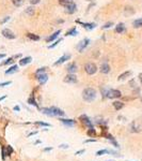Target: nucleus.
Returning <instances> with one entry per match:
<instances>
[{
  "label": "nucleus",
  "mask_w": 142,
  "mask_h": 161,
  "mask_svg": "<svg viewBox=\"0 0 142 161\" xmlns=\"http://www.w3.org/2000/svg\"><path fill=\"white\" fill-rule=\"evenodd\" d=\"M31 60H32V58H31L30 56L25 57V58H22L20 60H19V65L20 66H27L28 63H30Z\"/></svg>",
  "instance_id": "obj_16"
},
{
  "label": "nucleus",
  "mask_w": 142,
  "mask_h": 161,
  "mask_svg": "<svg viewBox=\"0 0 142 161\" xmlns=\"http://www.w3.org/2000/svg\"><path fill=\"white\" fill-rule=\"evenodd\" d=\"M80 120L82 121V124L84 125V126H86V127L89 128V129H93V125L92 123H91V120H90V118L86 116V115H81L80 116Z\"/></svg>",
  "instance_id": "obj_8"
},
{
  "label": "nucleus",
  "mask_w": 142,
  "mask_h": 161,
  "mask_svg": "<svg viewBox=\"0 0 142 161\" xmlns=\"http://www.w3.org/2000/svg\"><path fill=\"white\" fill-rule=\"evenodd\" d=\"M78 34V31L77 29H76V27L72 28V29H70L68 31H66V34L65 36H77Z\"/></svg>",
  "instance_id": "obj_22"
},
{
  "label": "nucleus",
  "mask_w": 142,
  "mask_h": 161,
  "mask_svg": "<svg viewBox=\"0 0 142 161\" xmlns=\"http://www.w3.org/2000/svg\"><path fill=\"white\" fill-rule=\"evenodd\" d=\"M6 98V96H3V97H1V98H0V102H1V101H2V100H4Z\"/></svg>",
  "instance_id": "obj_48"
},
{
  "label": "nucleus",
  "mask_w": 142,
  "mask_h": 161,
  "mask_svg": "<svg viewBox=\"0 0 142 161\" xmlns=\"http://www.w3.org/2000/svg\"><path fill=\"white\" fill-rule=\"evenodd\" d=\"M4 57H6V54H0V60L2 58H4Z\"/></svg>",
  "instance_id": "obj_46"
},
{
  "label": "nucleus",
  "mask_w": 142,
  "mask_h": 161,
  "mask_svg": "<svg viewBox=\"0 0 142 161\" xmlns=\"http://www.w3.org/2000/svg\"><path fill=\"white\" fill-rule=\"evenodd\" d=\"M49 150H53V147H47L44 149V152H49Z\"/></svg>",
  "instance_id": "obj_43"
},
{
  "label": "nucleus",
  "mask_w": 142,
  "mask_h": 161,
  "mask_svg": "<svg viewBox=\"0 0 142 161\" xmlns=\"http://www.w3.org/2000/svg\"><path fill=\"white\" fill-rule=\"evenodd\" d=\"M112 104H113V108H115L117 111H120V110H122V108H124V103L121 102V101H114Z\"/></svg>",
  "instance_id": "obj_20"
},
{
  "label": "nucleus",
  "mask_w": 142,
  "mask_h": 161,
  "mask_svg": "<svg viewBox=\"0 0 142 161\" xmlns=\"http://www.w3.org/2000/svg\"><path fill=\"white\" fill-rule=\"evenodd\" d=\"M104 95H105L107 98H109V99H117V98H120V97L122 96L121 91L117 89H109L107 90V91H105Z\"/></svg>",
  "instance_id": "obj_4"
},
{
  "label": "nucleus",
  "mask_w": 142,
  "mask_h": 161,
  "mask_svg": "<svg viewBox=\"0 0 142 161\" xmlns=\"http://www.w3.org/2000/svg\"><path fill=\"white\" fill-rule=\"evenodd\" d=\"M27 37L31 40H34V41H39L40 40V37L37 36V34H33V33H27Z\"/></svg>",
  "instance_id": "obj_25"
},
{
  "label": "nucleus",
  "mask_w": 142,
  "mask_h": 161,
  "mask_svg": "<svg viewBox=\"0 0 142 161\" xmlns=\"http://www.w3.org/2000/svg\"><path fill=\"white\" fill-rule=\"evenodd\" d=\"M64 8H65V12L67 13V14H73V13H75L76 10H77V6H76L74 2H71L66 6H64Z\"/></svg>",
  "instance_id": "obj_10"
},
{
  "label": "nucleus",
  "mask_w": 142,
  "mask_h": 161,
  "mask_svg": "<svg viewBox=\"0 0 142 161\" xmlns=\"http://www.w3.org/2000/svg\"><path fill=\"white\" fill-rule=\"evenodd\" d=\"M28 103L29 104H31V105H34V106H37V108H39L37 104V102H35V100L32 99V98H30V99L28 100Z\"/></svg>",
  "instance_id": "obj_33"
},
{
  "label": "nucleus",
  "mask_w": 142,
  "mask_h": 161,
  "mask_svg": "<svg viewBox=\"0 0 142 161\" xmlns=\"http://www.w3.org/2000/svg\"><path fill=\"white\" fill-rule=\"evenodd\" d=\"M58 1H59V4L62 6H66L67 4L73 2V0H58Z\"/></svg>",
  "instance_id": "obj_24"
},
{
  "label": "nucleus",
  "mask_w": 142,
  "mask_h": 161,
  "mask_svg": "<svg viewBox=\"0 0 142 161\" xmlns=\"http://www.w3.org/2000/svg\"><path fill=\"white\" fill-rule=\"evenodd\" d=\"M35 125H39V126H43V127H50L49 124H46V123H43V121H37Z\"/></svg>",
  "instance_id": "obj_32"
},
{
  "label": "nucleus",
  "mask_w": 142,
  "mask_h": 161,
  "mask_svg": "<svg viewBox=\"0 0 142 161\" xmlns=\"http://www.w3.org/2000/svg\"><path fill=\"white\" fill-rule=\"evenodd\" d=\"M125 30H126V28H125V25H124L123 23H120V24L115 27V31H117V33H123Z\"/></svg>",
  "instance_id": "obj_18"
},
{
  "label": "nucleus",
  "mask_w": 142,
  "mask_h": 161,
  "mask_svg": "<svg viewBox=\"0 0 142 161\" xmlns=\"http://www.w3.org/2000/svg\"><path fill=\"white\" fill-rule=\"evenodd\" d=\"M84 71L86 72V74L93 75L97 72V66L94 63V62H88L86 66H84Z\"/></svg>",
  "instance_id": "obj_3"
},
{
  "label": "nucleus",
  "mask_w": 142,
  "mask_h": 161,
  "mask_svg": "<svg viewBox=\"0 0 142 161\" xmlns=\"http://www.w3.org/2000/svg\"><path fill=\"white\" fill-rule=\"evenodd\" d=\"M60 33H61V30L59 29V30H57L56 32H55V33L51 34V36H50L49 38H47V39H46V42H47V43H49V42H53V41H55L57 39V38L59 37V34H60Z\"/></svg>",
  "instance_id": "obj_14"
},
{
  "label": "nucleus",
  "mask_w": 142,
  "mask_h": 161,
  "mask_svg": "<svg viewBox=\"0 0 142 161\" xmlns=\"http://www.w3.org/2000/svg\"><path fill=\"white\" fill-rule=\"evenodd\" d=\"M139 80H140V82H141V84H142V74H139Z\"/></svg>",
  "instance_id": "obj_49"
},
{
  "label": "nucleus",
  "mask_w": 142,
  "mask_h": 161,
  "mask_svg": "<svg viewBox=\"0 0 142 161\" xmlns=\"http://www.w3.org/2000/svg\"><path fill=\"white\" fill-rule=\"evenodd\" d=\"M40 1L41 0H30V3L31 4H37V3H40Z\"/></svg>",
  "instance_id": "obj_40"
},
{
  "label": "nucleus",
  "mask_w": 142,
  "mask_h": 161,
  "mask_svg": "<svg viewBox=\"0 0 142 161\" xmlns=\"http://www.w3.org/2000/svg\"><path fill=\"white\" fill-rule=\"evenodd\" d=\"M41 112L47 116H57V117H62L65 116V112L63 110L56 106H51V108H41Z\"/></svg>",
  "instance_id": "obj_1"
},
{
  "label": "nucleus",
  "mask_w": 142,
  "mask_h": 161,
  "mask_svg": "<svg viewBox=\"0 0 142 161\" xmlns=\"http://www.w3.org/2000/svg\"><path fill=\"white\" fill-rule=\"evenodd\" d=\"M133 26H134V28L142 27V19H136V21H134Z\"/></svg>",
  "instance_id": "obj_23"
},
{
  "label": "nucleus",
  "mask_w": 142,
  "mask_h": 161,
  "mask_svg": "<svg viewBox=\"0 0 142 161\" xmlns=\"http://www.w3.org/2000/svg\"><path fill=\"white\" fill-rule=\"evenodd\" d=\"M106 154H109V149H101L98 152H96V156H103V155H106Z\"/></svg>",
  "instance_id": "obj_28"
},
{
  "label": "nucleus",
  "mask_w": 142,
  "mask_h": 161,
  "mask_svg": "<svg viewBox=\"0 0 142 161\" xmlns=\"http://www.w3.org/2000/svg\"><path fill=\"white\" fill-rule=\"evenodd\" d=\"M89 43H90V40L88 39V38H86V39H84V40H81L80 42L77 44V50L79 51V53H82V52L84 51V48L89 45Z\"/></svg>",
  "instance_id": "obj_6"
},
{
  "label": "nucleus",
  "mask_w": 142,
  "mask_h": 161,
  "mask_svg": "<svg viewBox=\"0 0 142 161\" xmlns=\"http://www.w3.org/2000/svg\"><path fill=\"white\" fill-rule=\"evenodd\" d=\"M111 154L112 156H115V157H121V155H119V152H114V150H112V149H109V155Z\"/></svg>",
  "instance_id": "obj_34"
},
{
  "label": "nucleus",
  "mask_w": 142,
  "mask_h": 161,
  "mask_svg": "<svg viewBox=\"0 0 142 161\" xmlns=\"http://www.w3.org/2000/svg\"><path fill=\"white\" fill-rule=\"evenodd\" d=\"M92 142H96L95 139H90V140H86L84 143H92Z\"/></svg>",
  "instance_id": "obj_41"
},
{
  "label": "nucleus",
  "mask_w": 142,
  "mask_h": 161,
  "mask_svg": "<svg viewBox=\"0 0 142 161\" xmlns=\"http://www.w3.org/2000/svg\"><path fill=\"white\" fill-rule=\"evenodd\" d=\"M12 152H13V148L11 147V146H8V147H6V155L10 156Z\"/></svg>",
  "instance_id": "obj_37"
},
{
  "label": "nucleus",
  "mask_w": 142,
  "mask_h": 161,
  "mask_svg": "<svg viewBox=\"0 0 142 161\" xmlns=\"http://www.w3.org/2000/svg\"><path fill=\"white\" fill-rule=\"evenodd\" d=\"M35 78L39 80V83H40L41 85H44V84H45L47 80H48V75H47L46 73L44 72V73H41V74H37V75H35Z\"/></svg>",
  "instance_id": "obj_9"
},
{
  "label": "nucleus",
  "mask_w": 142,
  "mask_h": 161,
  "mask_svg": "<svg viewBox=\"0 0 142 161\" xmlns=\"http://www.w3.org/2000/svg\"><path fill=\"white\" fill-rule=\"evenodd\" d=\"M14 62V60H13V58H8L6 60V61H3L2 63H1V66H6V65H11V63H13Z\"/></svg>",
  "instance_id": "obj_29"
},
{
  "label": "nucleus",
  "mask_w": 142,
  "mask_h": 161,
  "mask_svg": "<svg viewBox=\"0 0 142 161\" xmlns=\"http://www.w3.org/2000/svg\"><path fill=\"white\" fill-rule=\"evenodd\" d=\"M61 41H62V39H59V40H56V41H55V43L51 44V45H49V46H48V48H53V47H56L57 45H58V44L60 43V42H61Z\"/></svg>",
  "instance_id": "obj_31"
},
{
  "label": "nucleus",
  "mask_w": 142,
  "mask_h": 161,
  "mask_svg": "<svg viewBox=\"0 0 142 161\" xmlns=\"http://www.w3.org/2000/svg\"><path fill=\"white\" fill-rule=\"evenodd\" d=\"M130 75H131V72H130V71H125L124 73H122L121 75H119L117 80H125V78H129Z\"/></svg>",
  "instance_id": "obj_19"
},
{
  "label": "nucleus",
  "mask_w": 142,
  "mask_h": 161,
  "mask_svg": "<svg viewBox=\"0 0 142 161\" xmlns=\"http://www.w3.org/2000/svg\"><path fill=\"white\" fill-rule=\"evenodd\" d=\"M68 147H70V145H68V144H60V145H59V148H64V149H67Z\"/></svg>",
  "instance_id": "obj_39"
},
{
  "label": "nucleus",
  "mask_w": 142,
  "mask_h": 161,
  "mask_svg": "<svg viewBox=\"0 0 142 161\" xmlns=\"http://www.w3.org/2000/svg\"><path fill=\"white\" fill-rule=\"evenodd\" d=\"M64 83H67V84H75L77 83V76L75 74H72V73H70V74H67L66 76L64 78Z\"/></svg>",
  "instance_id": "obj_7"
},
{
  "label": "nucleus",
  "mask_w": 142,
  "mask_h": 161,
  "mask_svg": "<svg viewBox=\"0 0 142 161\" xmlns=\"http://www.w3.org/2000/svg\"><path fill=\"white\" fill-rule=\"evenodd\" d=\"M107 161H113V160H107Z\"/></svg>",
  "instance_id": "obj_50"
},
{
  "label": "nucleus",
  "mask_w": 142,
  "mask_h": 161,
  "mask_svg": "<svg viewBox=\"0 0 142 161\" xmlns=\"http://www.w3.org/2000/svg\"><path fill=\"white\" fill-rule=\"evenodd\" d=\"M96 96H97V91H96L94 88H86V89L82 91V99L86 101V102H92L96 99Z\"/></svg>",
  "instance_id": "obj_2"
},
{
  "label": "nucleus",
  "mask_w": 142,
  "mask_h": 161,
  "mask_svg": "<svg viewBox=\"0 0 142 161\" xmlns=\"http://www.w3.org/2000/svg\"><path fill=\"white\" fill-rule=\"evenodd\" d=\"M1 33H2L3 37L6 38V39H10V40H13V39H15L16 38L15 33H14L11 29H9V28H4V29L1 31Z\"/></svg>",
  "instance_id": "obj_5"
},
{
  "label": "nucleus",
  "mask_w": 142,
  "mask_h": 161,
  "mask_svg": "<svg viewBox=\"0 0 142 161\" xmlns=\"http://www.w3.org/2000/svg\"><path fill=\"white\" fill-rule=\"evenodd\" d=\"M25 0H12V3L15 6H22Z\"/></svg>",
  "instance_id": "obj_27"
},
{
  "label": "nucleus",
  "mask_w": 142,
  "mask_h": 161,
  "mask_svg": "<svg viewBox=\"0 0 142 161\" xmlns=\"http://www.w3.org/2000/svg\"><path fill=\"white\" fill-rule=\"evenodd\" d=\"M9 19H10V17H9V16H8V17H6V19H3V21H2V22H1V23H2V24H3V23H6V21H9Z\"/></svg>",
  "instance_id": "obj_45"
},
{
  "label": "nucleus",
  "mask_w": 142,
  "mask_h": 161,
  "mask_svg": "<svg viewBox=\"0 0 142 161\" xmlns=\"http://www.w3.org/2000/svg\"><path fill=\"white\" fill-rule=\"evenodd\" d=\"M111 26H113V23H112V22L107 23V24H105V25L103 26V29H108V28H110Z\"/></svg>",
  "instance_id": "obj_36"
},
{
  "label": "nucleus",
  "mask_w": 142,
  "mask_h": 161,
  "mask_svg": "<svg viewBox=\"0 0 142 161\" xmlns=\"http://www.w3.org/2000/svg\"><path fill=\"white\" fill-rule=\"evenodd\" d=\"M14 111H17V112L20 111V108H19V106H14Z\"/></svg>",
  "instance_id": "obj_44"
},
{
  "label": "nucleus",
  "mask_w": 142,
  "mask_h": 161,
  "mask_svg": "<svg viewBox=\"0 0 142 161\" xmlns=\"http://www.w3.org/2000/svg\"><path fill=\"white\" fill-rule=\"evenodd\" d=\"M84 152H86V149H81V150H78V152H76V154H75V155H80V154H84Z\"/></svg>",
  "instance_id": "obj_42"
},
{
  "label": "nucleus",
  "mask_w": 142,
  "mask_h": 161,
  "mask_svg": "<svg viewBox=\"0 0 142 161\" xmlns=\"http://www.w3.org/2000/svg\"><path fill=\"white\" fill-rule=\"evenodd\" d=\"M70 59H71V55H70V54H64V55L61 56V57L55 62V66L62 65V63H64L65 61H67V60H70Z\"/></svg>",
  "instance_id": "obj_11"
},
{
  "label": "nucleus",
  "mask_w": 142,
  "mask_h": 161,
  "mask_svg": "<svg viewBox=\"0 0 142 161\" xmlns=\"http://www.w3.org/2000/svg\"><path fill=\"white\" fill-rule=\"evenodd\" d=\"M88 135H90V136H95L96 135L95 129H94V128H93V129H89V130H88Z\"/></svg>",
  "instance_id": "obj_30"
},
{
  "label": "nucleus",
  "mask_w": 142,
  "mask_h": 161,
  "mask_svg": "<svg viewBox=\"0 0 142 161\" xmlns=\"http://www.w3.org/2000/svg\"><path fill=\"white\" fill-rule=\"evenodd\" d=\"M18 71V66L17 65H13L12 67H10L8 70H6L4 73H6V75L8 74H13V73H15V72H17Z\"/></svg>",
  "instance_id": "obj_15"
},
{
  "label": "nucleus",
  "mask_w": 142,
  "mask_h": 161,
  "mask_svg": "<svg viewBox=\"0 0 142 161\" xmlns=\"http://www.w3.org/2000/svg\"><path fill=\"white\" fill-rule=\"evenodd\" d=\"M80 23V22H78ZM81 25L84 26L86 29H89V30H91V29H93V28H95V24H92V23H80Z\"/></svg>",
  "instance_id": "obj_21"
},
{
  "label": "nucleus",
  "mask_w": 142,
  "mask_h": 161,
  "mask_svg": "<svg viewBox=\"0 0 142 161\" xmlns=\"http://www.w3.org/2000/svg\"><path fill=\"white\" fill-rule=\"evenodd\" d=\"M11 84H12V82H11V80H8V82H3V83H0V87L9 86V85H11Z\"/></svg>",
  "instance_id": "obj_35"
},
{
  "label": "nucleus",
  "mask_w": 142,
  "mask_h": 161,
  "mask_svg": "<svg viewBox=\"0 0 142 161\" xmlns=\"http://www.w3.org/2000/svg\"><path fill=\"white\" fill-rule=\"evenodd\" d=\"M66 70H67L68 73L74 74L75 72L77 71V65H76L75 62H71V63H68V65H67V67H66Z\"/></svg>",
  "instance_id": "obj_12"
},
{
  "label": "nucleus",
  "mask_w": 142,
  "mask_h": 161,
  "mask_svg": "<svg viewBox=\"0 0 142 161\" xmlns=\"http://www.w3.org/2000/svg\"><path fill=\"white\" fill-rule=\"evenodd\" d=\"M34 13V8H32V6H29V8H27L26 9V14L29 16H32Z\"/></svg>",
  "instance_id": "obj_26"
},
{
  "label": "nucleus",
  "mask_w": 142,
  "mask_h": 161,
  "mask_svg": "<svg viewBox=\"0 0 142 161\" xmlns=\"http://www.w3.org/2000/svg\"><path fill=\"white\" fill-rule=\"evenodd\" d=\"M99 70H101V72H102V73H104V74H107V73H109V72H110V66H109L107 62H104V63H102V66H101Z\"/></svg>",
  "instance_id": "obj_13"
},
{
  "label": "nucleus",
  "mask_w": 142,
  "mask_h": 161,
  "mask_svg": "<svg viewBox=\"0 0 142 161\" xmlns=\"http://www.w3.org/2000/svg\"><path fill=\"white\" fill-rule=\"evenodd\" d=\"M45 70H46V68L39 69V70H37V71H35V75H37V74H41V73H44V72H45Z\"/></svg>",
  "instance_id": "obj_38"
},
{
  "label": "nucleus",
  "mask_w": 142,
  "mask_h": 161,
  "mask_svg": "<svg viewBox=\"0 0 142 161\" xmlns=\"http://www.w3.org/2000/svg\"><path fill=\"white\" fill-rule=\"evenodd\" d=\"M61 120L62 124H64L65 126H67V127H73L75 125V120H73V119H60Z\"/></svg>",
  "instance_id": "obj_17"
},
{
  "label": "nucleus",
  "mask_w": 142,
  "mask_h": 161,
  "mask_svg": "<svg viewBox=\"0 0 142 161\" xmlns=\"http://www.w3.org/2000/svg\"><path fill=\"white\" fill-rule=\"evenodd\" d=\"M37 131H34V132H31V133H30V134H29V135H28V136H31V135H34V134H37Z\"/></svg>",
  "instance_id": "obj_47"
}]
</instances>
